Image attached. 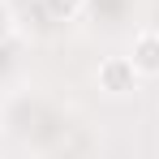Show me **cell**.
Returning a JSON list of instances; mask_svg holds the SVG:
<instances>
[{"mask_svg":"<svg viewBox=\"0 0 159 159\" xmlns=\"http://www.w3.org/2000/svg\"><path fill=\"white\" fill-rule=\"evenodd\" d=\"M138 69H133L129 56H107V60H99V90H107V95H129V90H138Z\"/></svg>","mask_w":159,"mask_h":159,"instance_id":"obj_1","label":"cell"},{"mask_svg":"<svg viewBox=\"0 0 159 159\" xmlns=\"http://www.w3.org/2000/svg\"><path fill=\"white\" fill-rule=\"evenodd\" d=\"M129 60L142 78H159V30H142L133 34V48H129Z\"/></svg>","mask_w":159,"mask_h":159,"instance_id":"obj_2","label":"cell"},{"mask_svg":"<svg viewBox=\"0 0 159 159\" xmlns=\"http://www.w3.org/2000/svg\"><path fill=\"white\" fill-rule=\"evenodd\" d=\"M43 9H48V17H56V22H73L82 9H86V0H43Z\"/></svg>","mask_w":159,"mask_h":159,"instance_id":"obj_3","label":"cell"},{"mask_svg":"<svg viewBox=\"0 0 159 159\" xmlns=\"http://www.w3.org/2000/svg\"><path fill=\"white\" fill-rule=\"evenodd\" d=\"M13 26H17V17H13V9L0 0V43H9V34H13Z\"/></svg>","mask_w":159,"mask_h":159,"instance_id":"obj_4","label":"cell"}]
</instances>
